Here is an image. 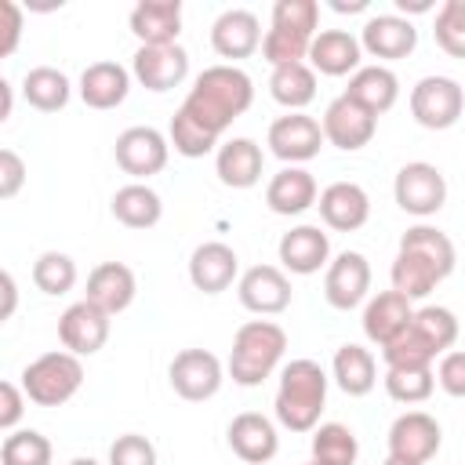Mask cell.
Returning a JSON list of instances; mask_svg holds the SVG:
<instances>
[{
  "label": "cell",
  "instance_id": "cell-1",
  "mask_svg": "<svg viewBox=\"0 0 465 465\" xmlns=\"http://www.w3.org/2000/svg\"><path fill=\"white\" fill-rule=\"evenodd\" d=\"M454 262H458V251H454L450 236L436 225L418 222L400 236V251L389 269L392 291L414 305L418 298H429L436 291V283H443L454 272Z\"/></svg>",
  "mask_w": 465,
  "mask_h": 465
},
{
  "label": "cell",
  "instance_id": "cell-11",
  "mask_svg": "<svg viewBox=\"0 0 465 465\" xmlns=\"http://www.w3.org/2000/svg\"><path fill=\"white\" fill-rule=\"evenodd\" d=\"M113 156H116V167L124 174H131L134 182L142 178H153L167 167V156H171V145L167 138L156 131V127H127L116 134V145H113Z\"/></svg>",
  "mask_w": 465,
  "mask_h": 465
},
{
  "label": "cell",
  "instance_id": "cell-49",
  "mask_svg": "<svg viewBox=\"0 0 465 465\" xmlns=\"http://www.w3.org/2000/svg\"><path fill=\"white\" fill-rule=\"evenodd\" d=\"M11 109H15V91H11V84L0 76V124L11 116Z\"/></svg>",
  "mask_w": 465,
  "mask_h": 465
},
{
  "label": "cell",
  "instance_id": "cell-14",
  "mask_svg": "<svg viewBox=\"0 0 465 465\" xmlns=\"http://www.w3.org/2000/svg\"><path fill=\"white\" fill-rule=\"evenodd\" d=\"M371 294V262L360 251H341L327 262L323 272V298L331 309H356Z\"/></svg>",
  "mask_w": 465,
  "mask_h": 465
},
{
  "label": "cell",
  "instance_id": "cell-3",
  "mask_svg": "<svg viewBox=\"0 0 465 465\" xmlns=\"http://www.w3.org/2000/svg\"><path fill=\"white\" fill-rule=\"evenodd\" d=\"M458 341V316L447 305H421L411 312V323L381 345L385 367H432Z\"/></svg>",
  "mask_w": 465,
  "mask_h": 465
},
{
  "label": "cell",
  "instance_id": "cell-33",
  "mask_svg": "<svg viewBox=\"0 0 465 465\" xmlns=\"http://www.w3.org/2000/svg\"><path fill=\"white\" fill-rule=\"evenodd\" d=\"M331 378L338 381V389L345 396H367L374 385H378V363H374V352L356 345V341H345L338 345L334 360H331Z\"/></svg>",
  "mask_w": 465,
  "mask_h": 465
},
{
  "label": "cell",
  "instance_id": "cell-26",
  "mask_svg": "<svg viewBox=\"0 0 465 465\" xmlns=\"http://www.w3.org/2000/svg\"><path fill=\"white\" fill-rule=\"evenodd\" d=\"M265 153L254 138H229L214 149V174L229 189H251L262 182Z\"/></svg>",
  "mask_w": 465,
  "mask_h": 465
},
{
  "label": "cell",
  "instance_id": "cell-31",
  "mask_svg": "<svg viewBox=\"0 0 465 465\" xmlns=\"http://www.w3.org/2000/svg\"><path fill=\"white\" fill-rule=\"evenodd\" d=\"M131 91V73L120 62H91L80 73V102L87 109H116Z\"/></svg>",
  "mask_w": 465,
  "mask_h": 465
},
{
  "label": "cell",
  "instance_id": "cell-5",
  "mask_svg": "<svg viewBox=\"0 0 465 465\" xmlns=\"http://www.w3.org/2000/svg\"><path fill=\"white\" fill-rule=\"evenodd\" d=\"M287 352V331L272 320H247L232 334L229 349V378L243 389L262 385L283 360Z\"/></svg>",
  "mask_w": 465,
  "mask_h": 465
},
{
  "label": "cell",
  "instance_id": "cell-24",
  "mask_svg": "<svg viewBox=\"0 0 465 465\" xmlns=\"http://www.w3.org/2000/svg\"><path fill=\"white\" fill-rule=\"evenodd\" d=\"M258 44H262V22L247 7H229L211 25V47H214V54L229 58V65L236 58H251L258 51Z\"/></svg>",
  "mask_w": 465,
  "mask_h": 465
},
{
  "label": "cell",
  "instance_id": "cell-7",
  "mask_svg": "<svg viewBox=\"0 0 465 465\" xmlns=\"http://www.w3.org/2000/svg\"><path fill=\"white\" fill-rule=\"evenodd\" d=\"M80 385H84L80 356H73L65 349H54V352H44L33 363H25L18 389L36 407H62L80 392Z\"/></svg>",
  "mask_w": 465,
  "mask_h": 465
},
{
  "label": "cell",
  "instance_id": "cell-44",
  "mask_svg": "<svg viewBox=\"0 0 465 465\" xmlns=\"http://www.w3.org/2000/svg\"><path fill=\"white\" fill-rule=\"evenodd\" d=\"M436 385L450 396V400H461L465 396V352L461 349H447L436 363Z\"/></svg>",
  "mask_w": 465,
  "mask_h": 465
},
{
  "label": "cell",
  "instance_id": "cell-22",
  "mask_svg": "<svg viewBox=\"0 0 465 465\" xmlns=\"http://www.w3.org/2000/svg\"><path fill=\"white\" fill-rule=\"evenodd\" d=\"M305 65L312 73H323V76H352L363 62V51H360V40L349 33V29H316L309 51H305Z\"/></svg>",
  "mask_w": 465,
  "mask_h": 465
},
{
  "label": "cell",
  "instance_id": "cell-48",
  "mask_svg": "<svg viewBox=\"0 0 465 465\" xmlns=\"http://www.w3.org/2000/svg\"><path fill=\"white\" fill-rule=\"evenodd\" d=\"M18 309V283L7 269H0V323H7Z\"/></svg>",
  "mask_w": 465,
  "mask_h": 465
},
{
  "label": "cell",
  "instance_id": "cell-9",
  "mask_svg": "<svg viewBox=\"0 0 465 465\" xmlns=\"http://www.w3.org/2000/svg\"><path fill=\"white\" fill-rule=\"evenodd\" d=\"M392 196H396L400 211H407L414 218H432L447 203V178H443V171L436 163L411 160V163H403L396 171Z\"/></svg>",
  "mask_w": 465,
  "mask_h": 465
},
{
  "label": "cell",
  "instance_id": "cell-17",
  "mask_svg": "<svg viewBox=\"0 0 465 465\" xmlns=\"http://www.w3.org/2000/svg\"><path fill=\"white\" fill-rule=\"evenodd\" d=\"M236 298L247 312L258 316H276L291 305V280L280 265H251L236 280Z\"/></svg>",
  "mask_w": 465,
  "mask_h": 465
},
{
  "label": "cell",
  "instance_id": "cell-29",
  "mask_svg": "<svg viewBox=\"0 0 465 465\" xmlns=\"http://www.w3.org/2000/svg\"><path fill=\"white\" fill-rule=\"evenodd\" d=\"M316 196H320V185H316V178L305 167H283L265 185L269 211L272 214H283V218L305 214L309 207H316Z\"/></svg>",
  "mask_w": 465,
  "mask_h": 465
},
{
  "label": "cell",
  "instance_id": "cell-36",
  "mask_svg": "<svg viewBox=\"0 0 465 465\" xmlns=\"http://www.w3.org/2000/svg\"><path fill=\"white\" fill-rule=\"evenodd\" d=\"M69 94H73V84L62 69L54 65H36L22 76V98L40 109V113H58L69 105Z\"/></svg>",
  "mask_w": 465,
  "mask_h": 465
},
{
  "label": "cell",
  "instance_id": "cell-37",
  "mask_svg": "<svg viewBox=\"0 0 465 465\" xmlns=\"http://www.w3.org/2000/svg\"><path fill=\"white\" fill-rule=\"evenodd\" d=\"M360 443L356 432L341 421H323L312 429V461L316 465H356Z\"/></svg>",
  "mask_w": 465,
  "mask_h": 465
},
{
  "label": "cell",
  "instance_id": "cell-16",
  "mask_svg": "<svg viewBox=\"0 0 465 465\" xmlns=\"http://www.w3.org/2000/svg\"><path fill=\"white\" fill-rule=\"evenodd\" d=\"M360 51H367L371 58L381 62H400L418 47V29L411 18L403 15H371L360 29Z\"/></svg>",
  "mask_w": 465,
  "mask_h": 465
},
{
  "label": "cell",
  "instance_id": "cell-18",
  "mask_svg": "<svg viewBox=\"0 0 465 465\" xmlns=\"http://www.w3.org/2000/svg\"><path fill=\"white\" fill-rule=\"evenodd\" d=\"M109 320L113 316H105L98 305H91L87 298H80V302H73L58 316V341L73 356H94L109 341Z\"/></svg>",
  "mask_w": 465,
  "mask_h": 465
},
{
  "label": "cell",
  "instance_id": "cell-32",
  "mask_svg": "<svg viewBox=\"0 0 465 465\" xmlns=\"http://www.w3.org/2000/svg\"><path fill=\"white\" fill-rule=\"evenodd\" d=\"M411 312H414V305H411L403 294L381 291V294H374V298L363 305V334L381 349V345H389V341L411 323Z\"/></svg>",
  "mask_w": 465,
  "mask_h": 465
},
{
  "label": "cell",
  "instance_id": "cell-45",
  "mask_svg": "<svg viewBox=\"0 0 465 465\" xmlns=\"http://www.w3.org/2000/svg\"><path fill=\"white\" fill-rule=\"evenodd\" d=\"M22 29H25V15L15 0H0V58H11L22 44Z\"/></svg>",
  "mask_w": 465,
  "mask_h": 465
},
{
  "label": "cell",
  "instance_id": "cell-28",
  "mask_svg": "<svg viewBox=\"0 0 465 465\" xmlns=\"http://www.w3.org/2000/svg\"><path fill=\"white\" fill-rule=\"evenodd\" d=\"M134 294H138V280L124 262H102L87 272V302L98 305L105 316L124 312L134 302Z\"/></svg>",
  "mask_w": 465,
  "mask_h": 465
},
{
  "label": "cell",
  "instance_id": "cell-21",
  "mask_svg": "<svg viewBox=\"0 0 465 465\" xmlns=\"http://www.w3.org/2000/svg\"><path fill=\"white\" fill-rule=\"evenodd\" d=\"M225 440L232 447V454L247 465H269L280 450V436H276V425L258 414V411H243L229 421L225 429Z\"/></svg>",
  "mask_w": 465,
  "mask_h": 465
},
{
  "label": "cell",
  "instance_id": "cell-35",
  "mask_svg": "<svg viewBox=\"0 0 465 465\" xmlns=\"http://www.w3.org/2000/svg\"><path fill=\"white\" fill-rule=\"evenodd\" d=\"M269 94L272 102H280L287 113H302L312 98H316V73L305 62H291V65H276L269 73Z\"/></svg>",
  "mask_w": 465,
  "mask_h": 465
},
{
  "label": "cell",
  "instance_id": "cell-41",
  "mask_svg": "<svg viewBox=\"0 0 465 465\" xmlns=\"http://www.w3.org/2000/svg\"><path fill=\"white\" fill-rule=\"evenodd\" d=\"M167 145H174V153H178V156H185V160H200V156H207V153H214V149H218V138H214V134H207L203 127H196V124L178 109V113L171 116Z\"/></svg>",
  "mask_w": 465,
  "mask_h": 465
},
{
  "label": "cell",
  "instance_id": "cell-25",
  "mask_svg": "<svg viewBox=\"0 0 465 465\" xmlns=\"http://www.w3.org/2000/svg\"><path fill=\"white\" fill-rule=\"evenodd\" d=\"M240 276V258L229 243L222 240H207L189 254V280L196 291L203 294H222L232 287V280Z\"/></svg>",
  "mask_w": 465,
  "mask_h": 465
},
{
  "label": "cell",
  "instance_id": "cell-39",
  "mask_svg": "<svg viewBox=\"0 0 465 465\" xmlns=\"http://www.w3.org/2000/svg\"><path fill=\"white\" fill-rule=\"evenodd\" d=\"M51 440L36 429H15L0 443V465H51Z\"/></svg>",
  "mask_w": 465,
  "mask_h": 465
},
{
  "label": "cell",
  "instance_id": "cell-12",
  "mask_svg": "<svg viewBox=\"0 0 465 465\" xmlns=\"http://www.w3.org/2000/svg\"><path fill=\"white\" fill-rule=\"evenodd\" d=\"M167 378H171V389L189 400V403H203L211 400L222 381H225V371H222V360L207 349H182L171 367H167Z\"/></svg>",
  "mask_w": 465,
  "mask_h": 465
},
{
  "label": "cell",
  "instance_id": "cell-2",
  "mask_svg": "<svg viewBox=\"0 0 465 465\" xmlns=\"http://www.w3.org/2000/svg\"><path fill=\"white\" fill-rule=\"evenodd\" d=\"M251 102H254V80L240 65L222 62V65H207L193 80V87H189V94L178 109L196 127L222 138L232 127V120H240L251 109Z\"/></svg>",
  "mask_w": 465,
  "mask_h": 465
},
{
  "label": "cell",
  "instance_id": "cell-40",
  "mask_svg": "<svg viewBox=\"0 0 465 465\" xmlns=\"http://www.w3.org/2000/svg\"><path fill=\"white\" fill-rule=\"evenodd\" d=\"M33 283L51 298L69 294L76 287V262L69 254H62V251H44L33 262Z\"/></svg>",
  "mask_w": 465,
  "mask_h": 465
},
{
  "label": "cell",
  "instance_id": "cell-10",
  "mask_svg": "<svg viewBox=\"0 0 465 465\" xmlns=\"http://www.w3.org/2000/svg\"><path fill=\"white\" fill-rule=\"evenodd\" d=\"M265 145L276 160H283L287 167H298L312 156H320L323 149V131H320V120L309 116V113H287V116H276L269 124V134H265Z\"/></svg>",
  "mask_w": 465,
  "mask_h": 465
},
{
  "label": "cell",
  "instance_id": "cell-53",
  "mask_svg": "<svg viewBox=\"0 0 465 465\" xmlns=\"http://www.w3.org/2000/svg\"><path fill=\"white\" fill-rule=\"evenodd\" d=\"M381 465H407V461H396V458H385Z\"/></svg>",
  "mask_w": 465,
  "mask_h": 465
},
{
  "label": "cell",
  "instance_id": "cell-38",
  "mask_svg": "<svg viewBox=\"0 0 465 465\" xmlns=\"http://www.w3.org/2000/svg\"><path fill=\"white\" fill-rule=\"evenodd\" d=\"M385 392L396 403H425L436 389L432 367H385Z\"/></svg>",
  "mask_w": 465,
  "mask_h": 465
},
{
  "label": "cell",
  "instance_id": "cell-50",
  "mask_svg": "<svg viewBox=\"0 0 465 465\" xmlns=\"http://www.w3.org/2000/svg\"><path fill=\"white\" fill-rule=\"evenodd\" d=\"M331 7L341 11V15H345V11L356 15V11H367V0H349V4H345V0H331Z\"/></svg>",
  "mask_w": 465,
  "mask_h": 465
},
{
  "label": "cell",
  "instance_id": "cell-27",
  "mask_svg": "<svg viewBox=\"0 0 465 465\" xmlns=\"http://www.w3.org/2000/svg\"><path fill=\"white\" fill-rule=\"evenodd\" d=\"M134 40L142 47H163V44H178L182 33V4L178 0H142L131 7L127 18Z\"/></svg>",
  "mask_w": 465,
  "mask_h": 465
},
{
  "label": "cell",
  "instance_id": "cell-34",
  "mask_svg": "<svg viewBox=\"0 0 465 465\" xmlns=\"http://www.w3.org/2000/svg\"><path fill=\"white\" fill-rule=\"evenodd\" d=\"M113 218L127 229H153L160 218H163V200L156 189H149L145 182H131V185H120L113 193V203H109Z\"/></svg>",
  "mask_w": 465,
  "mask_h": 465
},
{
  "label": "cell",
  "instance_id": "cell-19",
  "mask_svg": "<svg viewBox=\"0 0 465 465\" xmlns=\"http://www.w3.org/2000/svg\"><path fill=\"white\" fill-rule=\"evenodd\" d=\"M131 76L145 91H171L189 76V54L182 44H163V47H138L131 62Z\"/></svg>",
  "mask_w": 465,
  "mask_h": 465
},
{
  "label": "cell",
  "instance_id": "cell-47",
  "mask_svg": "<svg viewBox=\"0 0 465 465\" xmlns=\"http://www.w3.org/2000/svg\"><path fill=\"white\" fill-rule=\"evenodd\" d=\"M22 414H25V396H22V389L0 378V432H4V429H15V425L22 421Z\"/></svg>",
  "mask_w": 465,
  "mask_h": 465
},
{
  "label": "cell",
  "instance_id": "cell-43",
  "mask_svg": "<svg viewBox=\"0 0 465 465\" xmlns=\"http://www.w3.org/2000/svg\"><path fill=\"white\" fill-rule=\"evenodd\" d=\"M109 465H156V447L142 432H124L109 447Z\"/></svg>",
  "mask_w": 465,
  "mask_h": 465
},
{
  "label": "cell",
  "instance_id": "cell-46",
  "mask_svg": "<svg viewBox=\"0 0 465 465\" xmlns=\"http://www.w3.org/2000/svg\"><path fill=\"white\" fill-rule=\"evenodd\" d=\"M25 185V160L15 149H0V200L18 196Z\"/></svg>",
  "mask_w": 465,
  "mask_h": 465
},
{
  "label": "cell",
  "instance_id": "cell-8",
  "mask_svg": "<svg viewBox=\"0 0 465 465\" xmlns=\"http://www.w3.org/2000/svg\"><path fill=\"white\" fill-rule=\"evenodd\" d=\"M465 113V91L454 76H421L411 87V116L425 131H447Z\"/></svg>",
  "mask_w": 465,
  "mask_h": 465
},
{
  "label": "cell",
  "instance_id": "cell-52",
  "mask_svg": "<svg viewBox=\"0 0 465 465\" xmlns=\"http://www.w3.org/2000/svg\"><path fill=\"white\" fill-rule=\"evenodd\" d=\"M69 465H98V461H94V458H73Z\"/></svg>",
  "mask_w": 465,
  "mask_h": 465
},
{
  "label": "cell",
  "instance_id": "cell-20",
  "mask_svg": "<svg viewBox=\"0 0 465 465\" xmlns=\"http://www.w3.org/2000/svg\"><path fill=\"white\" fill-rule=\"evenodd\" d=\"M316 207H320L323 225L334 229V232H356L371 218V196L356 182H331L316 196Z\"/></svg>",
  "mask_w": 465,
  "mask_h": 465
},
{
  "label": "cell",
  "instance_id": "cell-15",
  "mask_svg": "<svg viewBox=\"0 0 465 465\" xmlns=\"http://www.w3.org/2000/svg\"><path fill=\"white\" fill-rule=\"evenodd\" d=\"M320 131H323V142H331L334 149L356 153V149L371 145V138H374V131H378V116H371L367 109H360L352 98L338 94V98L323 109Z\"/></svg>",
  "mask_w": 465,
  "mask_h": 465
},
{
  "label": "cell",
  "instance_id": "cell-42",
  "mask_svg": "<svg viewBox=\"0 0 465 465\" xmlns=\"http://www.w3.org/2000/svg\"><path fill=\"white\" fill-rule=\"evenodd\" d=\"M436 44L450 54L461 58L465 54V0H443V7L436 11Z\"/></svg>",
  "mask_w": 465,
  "mask_h": 465
},
{
  "label": "cell",
  "instance_id": "cell-30",
  "mask_svg": "<svg viewBox=\"0 0 465 465\" xmlns=\"http://www.w3.org/2000/svg\"><path fill=\"white\" fill-rule=\"evenodd\" d=\"M345 98H352L360 109H367L371 116H381L396 105L400 98V76L389 65H360L349 76V87L341 91Z\"/></svg>",
  "mask_w": 465,
  "mask_h": 465
},
{
  "label": "cell",
  "instance_id": "cell-6",
  "mask_svg": "<svg viewBox=\"0 0 465 465\" xmlns=\"http://www.w3.org/2000/svg\"><path fill=\"white\" fill-rule=\"evenodd\" d=\"M320 25V4L316 0H276L272 4V22L262 33V58L276 65L305 62V51L316 36Z\"/></svg>",
  "mask_w": 465,
  "mask_h": 465
},
{
  "label": "cell",
  "instance_id": "cell-51",
  "mask_svg": "<svg viewBox=\"0 0 465 465\" xmlns=\"http://www.w3.org/2000/svg\"><path fill=\"white\" fill-rule=\"evenodd\" d=\"M396 7H400V11H429L432 4H429V0H411V4H403V0H396Z\"/></svg>",
  "mask_w": 465,
  "mask_h": 465
},
{
  "label": "cell",
  "instance_id": "cell-54",
  "mask_svg": "<svg viewBox=\"0 0 465 465\" xmlns=\"http://www.w3.org/2000/svg\"><path fill=\"white\" fill-rule=\"evenodd\" d=\"M305 465H316V461H305Z\"/></svg>",
  "mask_w": 465,
  "mask_h": 465
},
{
  "label": "cell",
  "instance_id": "cell-23",
  "mask_svg": "<svg viewBox=\"0 0 465 465\" xmlns=\"http://www.w3.org/2000/svg\"><path fill=\"white\" fill-rule=\"evenodd\" d=\"M276 254H280V265L294 276H312L320 269H327L331 262V240L320 225H294L280 236L276 243Z\"/></svg>",
  "mask_w": 465,
  "mask_h": 465
},
{
  "label": "cell",
  "instance_id": "cell-13",
  "mask_svg": "<svg viewBox=\"0 0 465 465\" xmlns=\"http://www.w3.org/2000/svg\"><path fill=\"white\" fill-rule=\"evenodd\" d=\"M443 443V429L425 411H407L389 425V458L407 465H425L436 458Z\"/></svg>",
  "mask_w": 465,
  "mask_h": 465
},
{
  "label": "cell",
  "instance_id": "cell-4",
  "mask_svg": "<svg viewBox=\"0 0 465 465\" xmlns=\"http://www.w3.org/2000/svg\"><path fill=\"white\" fill-rule=\"evenodd\" d=\"M327 371L316 360H291L276 385V421L291 432H312L327 407Z\"/></svg>",
  "mask_w": 465,
  "mask_h": 465
}]
</instances>
